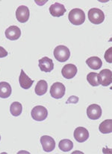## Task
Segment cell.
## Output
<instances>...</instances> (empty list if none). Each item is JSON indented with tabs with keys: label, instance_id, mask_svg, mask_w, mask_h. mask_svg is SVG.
Instances as JSON below:
<instances>
[{
	"label": "cell",
	"instance_id": "obj_1",
	"mask_svg": "<svg viewBox=\"0 0 112 154\" xmlns=\"http://www.w3.org/2000/svg\"><path fill=\"white\" fill-rule=\"evenodd\" d=\"M68 19L70 22L74 26L82 25L85 21V12L80 8H74L69 13Z\"/></svg>",
	"mask_w": 112,
	"mask_h": 154
},
{
	"label": "cell",
	"instance_id": "obj_2",
	"mask_svg": "<svg viewBox=\"0 0 112 154\" xmlns=\"http://www.w3.org/2000/svg\"><path fill=\"white\" fill-rule=\"evenodd\" d=\"M54 57L59 62H66L70 57V49L65 45H58L54 49Z\"/></svg>",
	"mask_w": 112,
	"mask_h": 154
},
{
	"label": "cell",
	"instance_id": "obj_3",
	"mask_svg": "<svg viewBox=\"0 0 112 154\" xmlns=\"http://www.w3.org/2000/svg\"><path fill=\"white\" fill-rule=\"evenodd\" d=\"M88 19L93 24L99 25L105 20V14L100 9L94 8L88 11Z\"/></svg>",
	"mask_w": 112,
	"mask_h": 154
},
{
	"label": "cell",
	"instance_id": "obj_4",
	"mask_svg": "<svg viewBox=\"0 0 112 154\" xmlns=\"http://www.w3.org/2000/svg\"><path fill=\"white\" fill-rule=\"evenodd\" d=\"M66 88L64 85L60 82H56L50 88V95L56 99H61L65 95Z\"/></svg>",
	"mask_w": 112,
	"mask_h": 154
},
{
	"label": "cell",
	"instance_id": "obj_5",
	"mask_svg": "<svg viewBox=\"0 0 112 154\" xmlns=\"http://www.w3.org/2000/svg\"><path fill=\"white\" fill-rule=\"evenodd\" d=\"M31 117L34 120L37 122L44 121L48 116V110L43 106H36L31 110Z\"/></svg>",
	"mask_w": 112,
	"mask_h": 154
},
{
	"label": "cell",
	"instance_id": "obj_6",
	"mask_svg": "<svg viewBox=\"0 0 112 154\" xmlns=\"http://www.w3.org/2000/svg\"><path fill=\"white\" fill-rule=\"evenodd\" d=\"M102 108L96 103L90 105L87 109V116L91 120H97L102 116Z\"/></svg>",
	"mask_w": 112,
	"mask_h": 154
},
{
	"label": "cell",
	"instance_id": "obj_7",
	"mask_svg": "<svg viewBox=\"0 0 112 154\" xmlns=\"http://www.w3.org/2000/svg\"><path fill=\"white\" fill-rule=\"evenodd\" d=\"M30 17L29 9L27 6L20 5L16 11V18L20 23H24L28 21Z\"/></svg>",
	"mask_w": 112,
	"mask_h": 154
},
{
	"label": "cell",
	"instance_id": "obj_8",
	"mask_svg": "<svg viewBox=\"0 0 112 154\" xmlns=\"http://www.w3.org/2000/svg\"><path fill=\"white\" fill-rule=\"evenodd\" d=\"M40 143L45 152H51L56 147V141L51 136H43L40 138Z\"/></svg>",
	"mask_w": 112,
	"mask_h": 154
},
{
	"label": "cell",
	"instance_id": "obj_9",
	"mask_svg": "<svg viewBox=\"0 0 112 154\" xmlns=\"http://www.w3.org/2000/svg\"><path fill=\"white\" fill-rule=\"evenodd\" d=\"M73 136L75 141L79 143H82L88 140L89 138V132L85 127H78L74 131Z\"/></svg>",
	"mask_w": 112,
	"mask_h": 154
},
{
	"label": "cell",
	"instance_id": "obj_10",
	"mask_svg": "<svg viewBox=\"0 0 112 154\" xmlns=\"http://www.w3.org/2000/svg\"><path fill=\"white\" fill-rule=\"evenodd\" d=\"M78 69L74 64H67L61 69V74L66 79H72L77 74Z\"/></svg>",
	"mask_w": 112,
	"mask_h": 154
},
{
	"label": "cell",
	"instance_id": "obj_11",
	"mask_svg": "<svg viewBox=\"0 0 112 154\" xmlns=\"http://www.w3.org/2000/svg\"><path fill=\"white\" fill-rule=\"evenodd\" d=\"M39 68L42 72H50L54 69V63L53 60L47 57H44L39 60Z\"/></svg>",
	"mask_w": 112,
	"mask_h": 154
},
{
	"label": "cell",
	"instance_id": "obj_12",
	"mask_svg": "<svg viewBox=\"0 0 112 154\" xmlns=\"http://www.w3.org/2000/svg\"><path fill=\"white\" fill-rule=\"evenodd\" d=\"M99 82L103 86H108L112 82V72L110 69H102L99 74Z\"/></svg>",
	"mask_w": 112,
	"mask_h": 154
},
{
	"label": "cell",
	"instance_id": "obj_13",
	"mask_svg": "<svg viewBox=\"0 0 112 154\" xmlns=\"http://www.w3.org/2000/svg\"><path fill=\"white\" fill-rule=\"evenodd\" d=\"M66 12V8L64 5L56 2L50 7V13L53 17H60L64 16Z\"/></svg>",
	"mask_w": 112,
	"mask_h": 154
},
{
	"label": "cell",
	"instance_id": "obj_14",
	"mask_svg": "<svg viewBox=\"0 0 112 154\" xmlns=\"http://www.w3.org/2000/svg\"><path fill=\"white\" fill-rule=\"evenodd\" d=\"M6 38L10 40H17L21 36V31L20 28L16 26H11L8 28L5 31Z\"/></svg>",
	"mask_w": 112,
	"mask_h": 154
},
{
	"label": "cell",
	"instance_id": "obj_15",
	"mask_svg": "<svg viewBox=\"0 0 112 154\" xmlns=\"http://www.w3.org/2000/svg\"><path fill=\"white\" fill-rule=\"evenodd\" d=\"M19 83L20 86L24 89H28L31 87L32 84H34V81L31 80L29 77L25 73L23 69L21 70L20 75L19 77Z\"/></svg>",
	"mask_w": 112,
	"mask_h": 154
},
{
	"label": "cell",
	"instance_id": "obj_16",
	"mask_svg": "<svg viewBox=\"0 0 112 154\" xmlns=\"http://www.w3.org/2000/svg\"><path fill=\"white\" fill-rule=\"evenodd\" d=\"M12 89L7 82H0V98H8L11 95Z\"/></svg>",
	"mask_w": 112,
	"mask_h": 154
},
{
	"label": "cell",
	"instance_id": "obj_17",
	"mask_svg": "<svg viewBox=\"0 0 112 154\" xmlns=\"http://www.w3.org/2000/svg\"><path fill=\"white\" fill-rule=\"evenodd\" d=\"M86 63L88 66L94 70H98L102 67V60L98 57H91L86 60Z\"/></svg>",
	"mask_w": 112,
	"mask_h": 154
},
{
	"label": "cell",
	"instance_id": "obj_18",
	"mask_svg": "<svg viewBox=\"0 0 112 154\" xmlns=\"http://www.w3.org/2000/svg\"><path fill=\"white\" fill-rule=\"evenodd\" d=\"M47 89H48V84L44 80H41V81H39L37 82L34 91H35L36 95H39V96H42V95H45L46 93Z\"/></svg>",
	"mask_w": 112,
	"mask_h": 154
},
{
	"label": "cell",
	"instance_id": "obj_19",
	"mask_svg": "<svg viewBox=\"0 0 112 154\" xmlns=\"http://www.w3.org/2000/svg\"><path fill=\"white\" fill-rule=\"evenodd\" d=\"M99 131L104 134L111 133L112 132V120L111 119H107L100 124L99 127Z\"/></svg>",
	"mask_w": 112,
	"mask_h": 154
},
{
	"label": "cell",
	"instance_id": "obj_20",
	"mask_svg": "<svg viewBox=\"0 0 112 154\" xmlns=\"http://www.w3.org/2000/svg\"><path fill=\"white\" fill-rule=\"evenodd\" d=\"M87 81L93 86H98L100 85L99 74H97V72H90L87 75Z\"/></svg>",
	"mask_w": 112,
	"mask_h": 154
},
{
	"label": "cell",
	"instance_id": "obj_21",
	"mask_svg": "<svg viewBox=\"0 0 112 154\" xmlns=\"http://www.w3.org/2000/svg\"><path fill=\"white\" fill-rule=\"evenodd\" d=\"M60 150L64 152L70 151L73 147V143L70 139H62L60 141L59 144H58Z\"/></svg>",
	"mask_w": 112,
	"mask_h": 154
},
{
	"label": "cell",
	"instance_id": "obj_22",
	"mask_svg": "<svg viewBox=\"0 0 112 154\" xmlns=\"http://www.w3.org/2000/svg\"><path fill=\"white\" fill-rule=\"evenodd\" d=\"M23 111V106L20 102H14L11 105L10 112L11 113L12 116H19L22 113Z\"/></svg>",
	"mask_w": 112,
	"mask_h": 154
},
{
	"label": "cell",
	"instance_id": "obj_23",
	"mask_svg": "<svg viewBox=\"0 0 112 154\" xmlns=\"http://www.w3.org/2000/svg\"><path fill=\"white\" fill-rule=\"evenodd\" d=\"M104 57H105V59L107 62L111 63H112V48L111 47L108 48V49L105 51Z\"/></svg>",
	"mask_w": 112,
	"mask_h": 154
},
{
	"label": "cell",
	"instance_id": "obj_24",
	"mask_svg": "<svg viewBox=\"0 0 112 154\" xmlns=\"http://www.w3.org/2000/svg\"><path fill=\"white\" fill-rule=\"evenodd\" d=\"M78 102V97L76 96H70L68 98L67 101L66 102V103H77Z\"/></svg>",
	"mask_w": 112,
	"mask_h": 154
},
{
	"label": "cell",
	"instance_id": "obj_25",
	"mask_svg": "<svg viewBox=\"0 0 112 154\" xmlns=\"http://www.w3.org/2000/svg\"><path fill=\"white\" fill-rule=\"evenodd\" d=\"M8 55V52L3 47L0 46V58L5 57Z\"/></svg>",
	"mask_w": 112,
	"mask_h": 154
},
{
	"label": "cell",
	"instance_id": "obj_26",
	"mask_svg": "<svg viewBox=\"0 0 112 154\" xmlns=\"http://www.w3.org/2000/svg\"><path fill=\"white\" fill-rule=\"evenodd\" d=\"M0 140H1V136H0Z\"/></svg>",
	"mask_w": 112,
	"mask_h": 154
}]
</instances>
